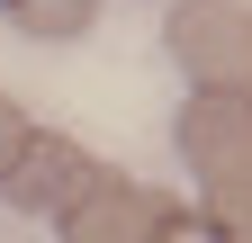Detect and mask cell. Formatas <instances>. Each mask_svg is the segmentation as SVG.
Segmentation results:
<instances>
[{
  "label": "cell",
  "instance_id": "1",
  "mask_svg": "<svg viewBox=\"0 0 252 243\" xmlns=\"http://www.w3.org/2000/svg\"><path fill=\"white\" fill-rule=\"evenodd\" d=\"M171 63L189 72L198 99H243L252 108V0H180L162 18Z\"/></svg>",
  "mask_w": 252,
  "mask_h": 243
},
{
  "label": "cell",
  "instance_id": "2",
  "mask_svg": "<svg viewBox=\"0 0 252 243\" xmlns=\"http://www.w3.org/2000/svg\"><path fill=\"white\" fill-rule=\"evenodd\" d=\"M99 171H108V162L90 153V144L54 135V126H36V135L18 144V162L0 171V198H9L18 216H54V225H63L90 189H99Z\"/></svg>",
  "mask_w": 252,
  "mask_h": 243
},
{
  "label": "cell",
  "instance_id": "3",
  "mask_svg": "<svg viewBox=\"0 0 252 243\" xmlns=\"http://www.w3.org/2000/svg\"><path fill=\"white\" fill-rule=\"evenodd\" d=\"M180 225H189V198L126 180V171H99V189L63 216V243H171Z\"/></svg>",
  "mask_w": 252,
  "mask_h": 243
},
{
  "label": "cell",
  "instance_id": "4",
  "mask_svg": "<svg viewBox=\"0 0 252 243\" xmlns=\"http://www.w3.org/2000/svg\"><path fill=\"white\" fill-rule=\"evenodd\" d=\"M171 144H180V162L198 171V189H207V180H225V171L252 162V108L243 99H198V90H189L180 117H171Z\"/></svg>",
  "mask_w": 252,
  "mask_h": 243
},
{
  "label": "cell",
  "instance_id": "5",
  "mask_svg": "<svg viewBox=\"0 0 252 243\" xmlns=\"http://www.w3.org/2000/svg\"><path fill=\"white\" fill-rule=\"evenodd\" d=\"M189 216H198V234H207V243H252V162H243V171H225V180H207Z\"/></svg>",
  "mask_w": 252,
  "mask_h": 243
},
{
  "label": "cell",
  "instance_id": "6",
  "mask_svg": "<svg viewBox=\"0 0 252 243\" xmlns=\"http://www.w3.org/2000/svg\"><path fill=\"white\" fill-rule=\"evenodd\" d=\"M0 9H9V27L36 36V45H72V36L99 27V0H0Z\"/></svg>",
  "mask_w": 252,
  "mask_h": 243
},
{
  "label": "cell",
  "instance_id": "7",
  "mask_svg": "<svg viewBox=\"0 0 252 243\" xmlns=\"http://www.w3.org/2000/svg\"><path fill=\"white\" fill-rule=\"evenodd\" d=\"M27 135H36V117H27V108L9 99V90H0V171L18 162V144H27Z\"/></svg>",
  "mask_w": 252,
  "mask_h": 243
}]
</instances>
